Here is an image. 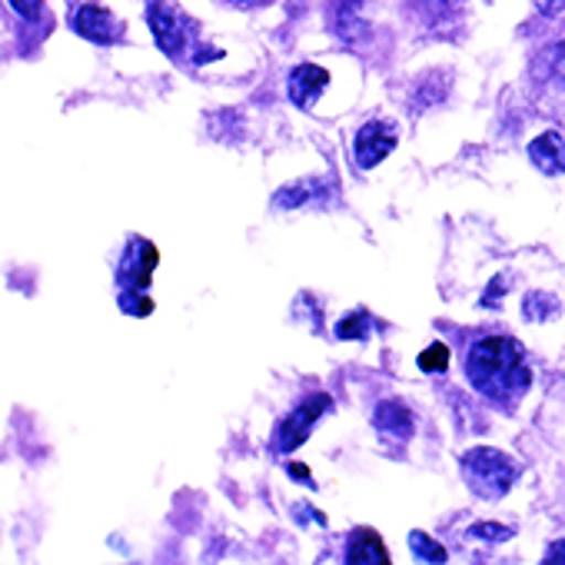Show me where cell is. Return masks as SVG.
I'll return each mask as SVG.
<instances>
[{
    "label": "cell",
    "mask_w": 565,
    "mask_h": 565,
    "mask_svg": "<svg viewBox=\"0 0 565 565\" xmlns=\"http://www.w3.org/2000/svg\"><path fill=\"white\" fill-rule=\"evenodd\" d=\"M396 147V130L383 120H373L366 124L360 134H356V143H353V153H356V163L363 170H373L383 157H390Z\"/></svg>",
    "instance_id": "obj_6"
},
{
    "label": "cell",
    "mask_w": 565,
    "mask_h": 565,
    "mask_svg": "<svg viewBox=\"0 0 565 565\" xmlns=\"http://www.w3.org/2000/svg\"><path fill=\"white\" fill-rule=\"evenodd\" d=\"M363 323H366V313H353L350 320H343V323H340V337H347V340L363 337V330H360Z\"/></svg>",
    "instance_id": "obj_18"
},
{
    "label": "cell",
    "mask_w": 565,
    "mask_h": 565,
    "mask_svg": "<svg viewBox=\"0 0 565 565\" xmlns=\"http://www.w3.org/2000/svg\"><path fill=\"white\" fill-rule=\"evenodd\" d=\"M449 366V350L443 343H433L423 356H419V370L426 373H443Z\"/></svg>",
    "instance_id": "obj_17"
},
{
    "label": "cell",
    "mask_w": 565,
    "mask_h": 565,
    "mask_svg": "<svg viewBox=\"0 0 565 565\" xmlns=\"http://www.w3.org/2000/svg\"><path fill=\"white\" fill-rule=\"evenodd\" d=\"M555 313H558L555 297H545V294L525 297V317H529V320H548V317H555Z\"/></svg>",
    "instance_id": "obj_16"
},
{
    "label": "cell",
    "mask_w": 565,
    "mask_h": 565,
    "mask_svg": "<svg viewBox=\"0 0 565 565\" xmlns=\"http://www.w3.org/2000/svg\"><path fill=\"white\" fill-rule=\"evenodd\" d=\"M545 562H565V539H558V542L545 552Z\"/></svg>",
    "instance_id": "obj_21"
},
{
    "label": "cell",
    "mask_w": 565,
    "mask_h": 565,
    "mask_svg": "<svg viewBox=\"0 0 565 565\" xmlns=\"http://www.w3.org/2000/svg\"><path fill=\"white\" fill-rule=\"evenodd\" d=\"M529 157H532V163H535L542 173H548V177L565 173V140H562V134H555V130L539 134V137L529 143Z\"/></svg>",
    "instance_id": "obj_9"
},
{
    "label": "cell",
    "mask_w": 565,
    "mask_h": 565,
    "mask_svg": "<svg viewBox=\"0 0 565 565\" xmlns=\"http://www.w3.org/2000/svg\"><path fill=\"white\" fill-rule=\"evenodd\" d=\"M512 525H502V522H476L472 529H469V535L472 539H479V542H489V545H499V542H505V539H512Z\"/></svg>",
    "instance_id": "obj_15"
},
{
    "label": "cell",
    "mask_w": 565,
    "mask_h": 565,
    "mask_svg": "<svg viewBox=\"0 0 565 565\" xmlns=\"http://www.w3.org/2000/svg\"><path fill=\"white\" fill-rule=\"evenodd\" d=\"M11 8L21 14V18H34L41 11V0H11Z\"/></svg>",
    "instance_id": "obj_19"
},
{
    "label": "cell",
    "mask_w": 565,
    "mask_h": 565,
    "mask_svg": "<svg viewBox=\"0 0 565 565\" xmlns=\"http://www.w3.org/2000/svg\"><path fill=\"white\" fill-rule=\"evenodd\" d=\"M373 423L383 436H393V439H409L413 436V413L403 406V403H380L376 413H373Z\"/></svg>",
    "instance_id": "obj_11"
},
{
    "label": "cell",
    "mask_w": 565,
    "mask_h": 565,
    "mask_svg": "<svg viewBox=\"0 0 565 565\" xmlns=\"http://www.w3.org/2000/svg\"><path fill=\"white\" fill-rule=\"evenodd\" d=\"M330 87V74L317 64H300L290 74V100L300 107H310L313 100H320V94Z\"/></svg>",
    "instance_id": "obj_8"
},
{
    "label": "cell",
    "mask_w": 565,
    "mask_h": 565,
    "mask_svg": "<svg viewBox=\"0 0 565 565\" xmlns=\"http://www.w3.org/2000/svg\"><path fill=\"white\" fill-rule=\"evenodd\" d=\"M147 24L160 44L163 54H180L183 44H186V21L170 8L163 0H150L147 4Z\"/></svg>",
    "instance_id": "obj_5"
},
{
    "label": "cell",
    "mask_w": 565,
    "mask_h": 565,
    "mask_svg": "<svg viewBox=\"0 0 565 565\" xmlns=\"http://www.w3.org/2000/svg\"><path fill=\"white\" fill-rule=\"evenodd\" d=\"M157 246L150 239H130L127 246V256L120 263V307L124 313H134V317H147L153 310L150 297H147V287H150V276L157 269Z\"/></svg>",
    "instance_id": "obj_2"
},
{
    "label": "cell",
    "mask_w": 565,
    "mask_h": 565,
    "mask_svg": "<svg viewBox=\"0 0 565 565\" xmlns=\"http://www.w3.org/2000/svg\"><path fill=\"white\" fill-rule=\"evenodd\" d=\"M363 0H343V8L337 11V31L340 34H347L350 41H356V34H363V24H356L360 21V8Z\"/></svg>",
    "instance_id": "obj_13"
},
{
    "label": "cell",
    "mask_w": 565,
    "mask_h": 565,
    "mask_svg": "<svg viewBox=\"0 0 565 565\" xmlns=\"http://www.w3.org/2000/svg\"><path fill=\"white\" fill-rule=\"evenodd\" d=\"M74 31L94 44H110L117 38V21L107 8L100 4H84L77 14H74Z\"/></svg>",
    "instance_id": "obj_7"
},
{
    "label": "cell",
    "mask_w": 565,
    "mask_h": 565,
    "mask_svg": "<svg viewBox=\"0 0 565 565\" xmlns=\"http://www.w3.org/2000/svg\"><path fill=\"white\" fill-rule=\"evenodd\" d=\"M290 469H294V476H300V479H307V476H310V472H307L303 466H290Z\"/></svg>",
    "instance_id": "obj_22"
},
{
    "label": "cell",
    "mask_w": 565,
    "mask_h": 565,
    "mask_svg": "<svg viewBox=\"0 0 565 565\" xmlns=\"http://www.w3.org/2000/svg\"><path fill=\"white\" fill-rule=\"evenodd\" d=\"M466 376L482 396L495 403H509L522 396L532 383V373L525 366V350L512 337L479 340L466 356Z\"/></svg>",
    "instance_id": "obj_1"
},
{
    "label": "cell",
    "mask_w": 565,
    "mask_h": 565,
    "mask_svg": "<svg viewBox=\"0 0 565 565\" xmlns=\"http://www.w3.org/2000/svg\"><path fill=\"white\" fill-rule=\"evenodd\" d=\"M409 545H413V555L423 558V562H446V548L439 542H433L426 532H413Z\"/></svg>",
    "instance_id": "obj_14"
},
{
    "label": "cell",
    "mask_w": 565,
    "mask_h": 565,
    "mask_svg": "<svg viewBox=\"0 0 565 565\" xmlns=\"http://www.w3.org/2000/svg\"><path fill=\"white\" fill-rule=\"evenodd\" d=\"M333 406V399L327 396V393H317V396H310V399H303L287 419H282L279 426H276V439H273V446L279 449V452H294L297 446H303L307 443V436L313 433V426L323 419V413Z\"/></svg>",
    "instance_id": "obj_4"
},
{
    "label": "cell",
    "mask_w": 565,
    "mask_h": 565,
    "mask_svg": "<svg viewBox=\"0 0 565 565\" xmlns=\"http://www.w3.org/2000/svg\"><path fill=\"white\" fill-rule=\"evenodd\" d=\"M462 476L472 486L476 495L482 499H499L512 489V482L519 479V466L492 446H476L462 456Z\"/></svg>",
    "instance_id": "obj_3"
},
{
    "label": "cell",
    "mask_w": 565,
    "mask_h": 565,
    "mask_svg": "<svg viewBox=\"0 0 565 565\" xmlns=\"http://www.w3.org/2000/svg\"><path fill=\"white\" fill-rule=\"evenodd\" d=\"M347 562L350 565H386L390 562V552L383 548L380 532L356 529L353 532V542H350V552H347Z\"/></svg>",
    "instance_id": "obj_10"
},
{
    "label": "cell",
    "mask_w": 565,
    "mask_h": 565,
    "mask_svg": "<svg viewBox=\"0 0 565 565\" xmlns=\"http://www.w3.org/2000/svg\"><path fill=\"white\" fill-rule=\"evenodd\" d=\"M230 4H243V8H249V4H259V0H230Z\"/></svg>",
    "instance_id": "obj_23"
},
{
    "label": "cell",
    "mask_w": 565,
    "mask_h": 565,
    "mask_svg": "<svg viewBox=\"0 0 565 565\" xmlns=\"http://www.w3.org/2000/svg\"><path fill=\"white\" fill-rule=\"evenodd\" d=\"M327 190H330V186H327L323 180H297V183L282 186V190L276 193V206H279V210H300V206L320 200V193H327Z\"/></svg>",
    "instance_id": "obj_12"
},
{
    "label": "cell",
    "mask_w": 565,
    "mask_h": 565,
    "mask_svg": "<svg viewBox=\"0 0 565 565\" xmlns=\"http://www.w3.org/2000/svg\"><path fill=\"white\" fill-rule=\"evenodd\" d=\"M535 8H539L542 14L555 18V14H562V11H565V0H535Z\"/></svg>",
    "instance_id": "obj_20"
}]
</instances>
